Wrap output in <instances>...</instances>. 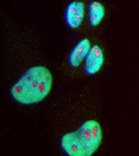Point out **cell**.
<instances>
[{"instance_id":"obj_1","label":"cell","mask_w":139,"mask_h":156,"mask_svg":"<svg viewBox=\"0 0 139 156\" xmlns=\"http://www.w3.org/2000/svg\"><path fill=\"white\" fill-rule=\"evenodd\" d=\"M53 77L42 66L28 69L10 89L13 98L22 105H31L43 101L52 90Z\"/></svg>"},{"instance_id":"obj_2","label":"cell","mask_w":139,"mask_h":156,"mask_svg":"<svg viewBox=\"0 0 139 156\" xmlns=\"http://www.w3.org/2000/svg\"><path fill=\"white\" fill-rule=\"evenodd\" d=\"M103 139L99 122L94 119L85 121L75 131L65 134L60 145L70 156H91L99 149Z\"/></svg>"},{"instance_id":"obj_3","label":"cell","mask_w":139,"mask_h":156,"mask_svg":"<svg viewBox=\"0 0 139 156\" xmlns=\"http://www.w3.org/2000/svg\"><path fill=\"white\" fill-rule=\"evenodd\" d=\"M85 13V4L82 1H73L67 6L65 20L71 29H77L82 25Z\"/></svg>"},{"instance_id":"obj_4","label":"cell","mask_w":139,"mask_h":156,"mask_svg":"<svg viewBox=\"0 0 139 156\" xmlns=\"http://www.w3.org/2000/svg\"><path fill=\"white\" fill-rule=\"evenodd\" d=\"M104 54L102 49L98 45L91 47L87 57L85 58L84 70L89 75L98 73L104 63Z\"/></svg>"},{"instance_id":"obj_5","label":"cell","mask_w":139,"mask_h":156,"mask_svg":"<svg viewBox=\"0 0 139 156\" xmlns=\"http://www.w3.org/2000/svg\"><path fill=\"white\" fill-rule=\"evenodd\" d=\"M91 42L89 39H83L77 43L71 51L68 57V63L73 68H77L83 59L87 57L91 49Z\"/></svg>"},{"instance_id":"obj_6","label":"cell","mask_w":139,"mask_h":156,"mask_svg":"<svg viewBox=\"0 0 139 156\" xmlns=\"http://www.w3.org/2000/svg\"><path fill=\"white\" fill-rule=\"evenodd\" d=\"M105 7L98 1H92L88 6V21L94 27H97L105 16Z\"/></svg>"}]
</instances>
